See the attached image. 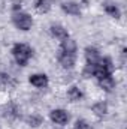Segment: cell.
<instances>
[{"instance_id": "4", "label": "cell", "mask_w": 127, "mask_h": 129, "mask_svg": "<svg viewBox=\"0 0 127 129\" xmlns=\"http://www.w3.org/2000/svg\"><path fill=\"white\" fill-rule=\"evenodd\" d=\"M49 117H51V120H52L54 123H57V125H66V123L69 122V114H67V111H64L61 108L52 110V111L49 113Z\"/></svg>"}, {"instance_id": "5", "label": "cell", "mask_w": 127, "mask_h": 129, "mask_svg": "<svg viewBox=\"0 0 127 129\" xmlns=\"http://www.w3.org/2000/svg\"><path fill=\"white\" fill-rule=\"evenodd\" d=\"M29 81L32 86L37 87V89H43L48 86V77L45 74H33V75H30Z\"/></svg>"}, {"instance_id": "13", "label": "cell", "mask_w": 127, "mask_h": 129, "mask_svg": "<svg viewBox=\"0 0 127 129\" xmlns=\"http://www.w3.org/2000/svg\"><path fill=\"white\" fill-rule=\"evenodd\" d=\"M105 11H106V14H109L112 18H120V9L115 6V5H106L105 6Z\"/></svg>"}, {"instance_id": "6", "label": "cell", "mask_w": 127, "mask_h": 129, "mask_svg": "<svg viewBox=\"0 0 127 129\" xmlns=\"http://www.w3.org/2000/svg\"><path fill=\"white\" fill-rule=\"evenodd\" d=\"M61 9H63L66 14L73 15V17L81 15V8H79V5H78L76 2H72V0H69V2H63V3H61Z\"/></svg>"}, {"instance_id": "12", "label": "cell", "mask_w": 127, "mask_h": 129, "mask_svg": "<svg viewBox=\"0 0 127 129\" xmlns=\"http://www.w3.org/2000/svg\"><path fill=\"white\" fill-rule=\"evenodd\" d=\"M106 111H108V105L105 102H97V104L93 105V113L97 114V116H105Z\"/></svg>"}, {"instance_id": "2", "label": "cell", "mask_w": 127, "mask_h": 129, "mask_svg": "<svg viewBox=\"0 0 127 129\" xmlns=\"http://www.w3.org/2000/svg\"><path fill=\"white\" fill-rule=\"evenodd\" d=\"M12 21H14V24H15L17 29L24 30V32L30 30L32 26H33V18L27 14V12H21V11H17V12L14 14Z\"/></svg>"}, {"instance_id": "7", "label": "cell", "mask_w": 127, "mask_h": 129, "mask_svg": "<svg viewBox=\"0 0 127 129\" xmlns=\"http://www.w3.org/2000/svg\"><path fill=\"white\" fill-rule=\"evenodd\" d=\"M51 35H52L55 39H58V41H64V39L69 38V32L64 29L63 26H60V24L51 26Z\"/></svg>"}, {"instance_id": "15", "label": "cell", "mask_w": 127, "mask_h": 129, "mask_svg": "<svg viewBox=\"0 0 127 129\" xmlns=\"http://www.w3.org/2000/svg\"><path fill=\"white\" fill-rule=\"evenodd\" d=\"M27 123L33 126V128H36V126H39L40 123H42V119L39 117V116H32V117H29L27 119Z\"/></svg>"}, {"instance_id": "9", "label": "cell", "mask_w": 127, "mask_h": 129, "mask_svg": "<svg viewBox=\"0 0 127 129\" xmlns=\"http://www.w3.org/2000/svg\"><path fill=\"white\" fill-rule=\"evenodd\" d=\"M85 57H87V63H96L99 59H100V54H99V51L93 48V47H88L87 50H85Z\"/></svg>"}, {"instance_id": "11", "label": "cell", "mask_w": 127, "mask_h": 129, "mask_svg": "<svg viewBox=\"0 0 127 129\" xmlns=\"http://www.w3.org/2000/svg\"><path fill=\"white\" fill-rule=\"evenodd\" d=\"M67 98H69L72 102H78V101H81V99H82V92H81L78 87L72 86V87L67 90Z\"/></svg>"}, {"instance_id": "14", "label": "cell", "mask_w": 127, "mask_h": 129, "mask_svg": "<svg viewBox=\"0 0 127 129\" xmlns=\"http://www.w3.org/2000/svg\"><path fill=\"white\" fill-rule=\"evenodd\" d=\"M73 129H90V125L87 123V120H84V119H78V120L75 122Z\"/></svg>"}, {"instance_id": "8", "label": "cell", "mask_w": 127, "mask_h": 129, "mask_svg": "<svg viewBox=\"0 0 127 129\" xmlns=\"http://www.w3.org/2000/svg\"><path fill=\"white\" fill-rule=\"evenodd\" d=\"M97 80H99V86L106 92H111L115 86V80L112 78V75H106V77H102V78H97Z\"/></svg>"}, {"instance_id": "1", "label": "cell", "mask_w": 127, "mask_h": 129, "mask_svg": "<svg viewBox=\"0 0 127 129\" xmlns=\"http://www.w3.org/2000/svg\"><path fill=\"white\" fill-rule=\"evenodd\" d=\"M12 54H14L15 62L20 66H26L29 63V60L32 59L33 51L27 44H15L12 48Z\"/></svg>"}, {"instance_id": "3", "label": "cell", "mask_w": 127, "mask_h": 129, "mask_svg": "<svg viewBox=\"0 0 127 129\" xmlns=\"http://www.w3.org/2000/svg\"><path fill=\"white\" fill-rule=\"evenodd\" d=\"M58 62L63 66L64 69H72L75 66V62H76V54H72V53H64V51H60L58 50Z\"/></svg>"}, {"instance_id": "10", "label": "cell", "mask_w": 127, "mask_h": 129, "mask_svg": "<svg viewBox=\"0 0 127 129\" xmlns=\"http://www.w3.org/2000/svg\"><path fill=\"white\" fill-rule=\"evenodd\" d=\"M34 8L37 12L46 14L51 9V3H49V0H34Z\"/></svg>"}, {"instance_id": "16", "label": "cell", "mask_w": 127, "mask_h": 129, "mask_svg": "<svg viewBox=\"0 0 127 129\" xmlns=\"http://www.w3.org/2000/svg\"><path fill=\"white\" fill-rule=\"evenodd\" d=\"M8 83H9V75L0 74V86H6Z\"/></svg>"}]
</instances>
